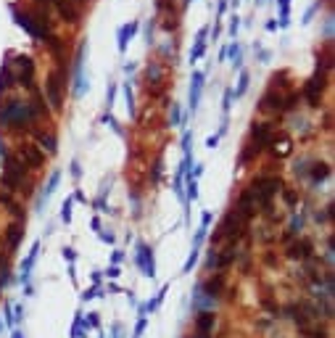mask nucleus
I'll list each match as a JSON object with an SVG mask.
<instances>
[{"label":"nucleus","instance_id":"nucleus-10","mask_svg":"<svg viewBox=\"0 0 335 338\" xmlns=\"http://www.w3.org/2000/svg\"><path fill=\"white\" fill-rule=\"evenodd\" d=\"M137 32V22H129V24H124L122 30H119V50H127V42L132 40V34Z\"/></svg>","mask_w":335,"mask_h":338},{"label":"nucleus","instance_id":"nucleus-12","mask_svg":"<svg viewBox=\"0 0 335 338\" xmlns=\"http://www.w3.org/2000/svg\"><path fill=\"white\" fill-rule=\"evenodd\" d=\"M211 328H214V314L211 312H201V317L195 320V330H198V336H206Z\"/></svg>","mask_w":335,"mask_h":338},{"label":"nucleus","instance_id":"nucleus-5","mask_svg":"<svg viewBox=\"0 0 335 338\" xmlns=\"http://www.w3.org/2000/svg\"><path fill=\"white\" fill-rule=\"evenodd\" d=\"M21 172H24V166H18L13 158H8V169H5V174H3V185L11 188V190H16L18 182H21Z\"/></svg>","mask_w":335,"mask_h":338},{"label":"nucleus","instance_id":"nucleus-29","mask_svg":"<svg viewBox=\"0 0 335 338\" xmlns=\"http://www.w3.org/2000/svg\"><path fill=\"white\" fill-rule=\"evenodd\" d=\"M238 26H240V22H238V16H232V24H230V32L235 34L238 32Z\"/></svg>","mask_w":335,"mask_h":338},{"label":"nucleus","instance_id":"nucleus-6","mask_svg":"<svg viewBox=\"0 0 335 338\" xmlns=\"http://www.w3.org/2000/svg\"><path fill=\"white\" fill-rule=\"evenodd\" d=\"M13 16H16V24H18V26H24V30H26V32H29L32 37H45V34H48V32H45V30H40V26H37V24H34V18H32L29 14L13 11Z\"/></svg>","mask_w":335,"mask_h":338},{"label":"nucleus","instance_id":"nucleus-23","mask_svg":"<svg viewBox=\"0 0 335 338\" xmlns=\"http://www.w3.org/2000/svg\"><path fill=\"white\" fill-rule=\"evenodd\" d=\"M58 177H61L58 172H55V174L50 177V182H48V188H45V201H48V198H50V196H53V190H55V185H58Z\"/></svg>","mask_w":335,"mask_h":338},{"label":"nucleus","instance_id":"nucleus-31","mask_svg":"<svg viewBox=\"0 0 335 338\" xmlns=\"http://www.w3.org/2000/svg\"><path fill=\"white\" fill-rule=\"evenodd\" d=\"M230 100H232V90H227V92H225V111L230 108Z\"/></svg>","mask_w":335,"mask_h":338},{"label":"nucleus","instance_id":"nucleus-15","mask_svg":"<svg viewBox=\"0 0 335 338\" xmlns=\"http://www.w3.org/2000/svg\"><path fill=\"white\" fill-rule=\"evenodd\" d=\"M137 262L143 264L145 275H153V256H151V251H148V246H140V256H137Z\"/></svg>","mask_w":335,"mask_h":338},{"label":"nucleus","instance_id":"nucleus-27","mask_svg":"<svg viewBox=\"0 0 335 338\" xmlns=\"http://www.w3.org/2000/svg\"><path fill=\"white\" fill-rule=\"evenodd\" d=\"M172 124H180V106L172 103Z\"/></svg>","mask_w":335,"mask_h":338},{"label":"nucleus","instance_id":"nucleus-3","mask_svg":"<svg viewBox=\"0 0 335 338\" xmlns=\"http://www.w3.org/2000/svg\"><path fill=\"white\" fill-rule=\"evenodd\" d=\"M322 88H325V72L322 69H317V74L306 82V88H304V92H306V100H309V106H320V96H322Z\"/></svg>","mask_w":335,"mask_h":338},{"label":"nucleus","instance_id":"nucleus-11","mask_svg":"<svg viewBox=\"0 0 335 338\" xmlns=\"http://www.w3.org/2000/svg\"><path fill=\"white\" fill-rule=\"evenodd\" d=\"M55 6H58V11H61V16L63 18H66V22H77V18H79V14H77V8H74L71 3H69V0H55Z\"/></svg>","mask_w":335,"mask_h":338},{"label":"nucleus","instance_id":"nucleus-24","mask_svg":"<svg viewBox=\"0 0 335 338\" xmlns=\"http://www.w3.org/2000/svg\"><path fill=\"white\" fill-rule=\"evenodd\" d=\"M230 56H232V66H240V45L238 42L230 48Z\"/></svg>","mask_w":335,"mask_h":338},{"label":"nucleus","instance_id":"nucleus-1","mask_svg":"<svg viewBox=\"0 0 335 338\" xmlns=\"http://www.w3.org/2000/svg\"><path fill=\"white\" fill-rule=\"evenodd\" d=\"M32 116H34V108L21 100H8L0 108V124H8V127H24Z\"/></svg>","mask_w":335,"mask_h":338},{"label":"nucleus","instance_id":"nucleus-9","mask_svg":"<svg viewBox=\"0 0 335 338\" xmlns=\"http://www.w3.org/2000/svg\"><path fill=\"white\" fill-rule=\"evenodd\" d=\"M201 90H203V72H195V74H193V84H190V108H193V111L198 108Z\"/></svg>","mask_w":335,"mask_h":338},{"label":"nucleus","instance_id":"nucleus-26","mask_svg":"<svg viewBox=\"0 0 335 338\" xmlns=\"http://www.w3.org/2000/svg\"><path fill=\"white\" fill-rule=\"evenodd\" d=\"M288 6H291V0H280V14H283L280 24H283V26L288 24Z\"/></svg>","mask_w":335,"mask_h":338},{"label":"nucleus","instance_id":"nucleus-20","mask_svg":"<svg viewBox=\"0 0 335 338\" xmlns=\"http://www.w3.org/2000/svg\"><path fill=\"white\" fill-rule=\"evenodd\" d=\"M37 140L42 143V148L48 146V151H50V154L55 151V138H53V135H42V132H37Z\"/></svg>","mask_w":335,"mask_h":338},{"label":"nucleus","instance_id":"nucleus-8","mask_svg":"<svg viewBox=\"0 0 335 338\" xmlns=\"http://www.w3.org/2000/svg\"><path fill=\"white\" fill-rule=\"evenodd\" d=\"M61 84H66V82H58V74H50V80H48V98L53 103V108H61Z\"/></svg>","mask_w":335,"mask_h":338},{"label":"nucleus","instance_id":"nucleus-17","mask_svg":"<svg viewBox=\"0 0 335 338\" xmlns=\"http://www.w3.org/2000/svg\"><path fill=\"white\" fill-rule=\"evenodd\" d=\"M330 174V166L328 164H314V169H312V177H314V180H325V177H328Z\"/></svg>","mask_w":335,"mask_h":338},{"label":"nucleus","instance_id":"nucleus-4","mask_svg":"<svg viewBox=\"0 0 335 338\" xmlns=\"http://www.w3.org/2000/svg\"><path fill=\"white\" fill-rule=\"evenodd\" d=\"M16 66H18V82L32 88V72H34V64L29 56H18L16 58Z\"/></svg>","mask_w":335,"mask_h":338},{"label":"nucleus","instance_id":"nucleus-22","mask_svg":"<svg viewBox=\"0 0 335 338\" xmlns=\"http://www.w3.org/2000/svg\"><path fill=\"white\" fill-rule=\"evenodd\" d=\"M124 96H127V111L135 114V96H132V88H129V84L124 88Z\"/></svg>","mask_w":335,"mask_h":338},{"label":"nucleus","instance_id":"nucleus-30","mask_svg":"<svg viewBox=\"0 0 335 338\" xmlns=\"http://www.w3.org/2000/svg\"><path fill=\"white\" fill-rule=\"evenodd\" d=\"M106 103H108V108L114 106V88H108V96H106Z\"/></svg>","mask_w":335,"mask_h":338},{"label":"nucleus","instance_id":"nucleus-28","mask_svg":"<svg viewBox=\"0 0 335 338\" xmlns=\"http://www.w3.org/2000/svg\"><path fill=\"white\" fill-rule=\"evenodd\" d=\"M61 217H63V222H69V220H71V201L63 204V214H61Z\"/></svg>","mask_w":335,"mask_h":338},{"label":"nucleus","instance_id":"nucleus-25","mask_svg":"<svg viewBox=\"0 0 335 338\" xmlns=\"http://www.w3.org/2000/svg\"><path fill=\"white\" fill-rule=\"evenodd\" d=\"M246 88H248V74L243 72V74H240V84H238L235 96H243V92H246Z\"/></svg>","mask_w":335,"mask_h":338},{"label":"nucleus","instance_id":"nucleus-13","mask_svg":"<svg viewBox=\"0 0 335 338\" xmlns=\"http://www.w3.org/2000/svg\"><path fill=\"white\" fill-rule=\"evenodd\" d=\"M291 256H293V259H306V256H312V243H309V240L293 243V246H291Z\"/></svg>","mask_w":335,"mask_h":338},{"label":"nucleus","instance_id":"nucleus-18","mask_svg":"<svg viewBox=\"0 0 335 338\" xmlns=\"http://www.w3.org/2000/svg\"><path fill=\"white\" fill-rule=\"evenodd\" d=\"M222 283H225V278H222V275H217V280H209V283H206L209 296H217L219 290H222Z\"/></svg>","mask_w":335,"mask_h":338},{"label":"nucleus","instance_id":"nucleus-14","mask_svg":"<svg viewBox=\"0 0 335 338\" xmlns=\"http://www.w3.org/2000/svg\"><path fill=\"white\" fill-rule=\"evenodd\" d=\"M21 154H24V158H26V162H29L32 166H40V164H42V154L37 151L34 146H24Z\"/></svg>","mask_w":335,"mask_h":338},{"label":"nucleus","instance_id":"nucleus-2","mask_svg":"<svg viewBox=\"0 0 335 338\" xmlns=\"http://www.w3.org/2000/svg\"><path fill=\"white\" fill-rule=\"evenodd\" d=\"M283 188L280 177H259V180L254 182V188H251V196H254V201H259L262 206H269V198Z\"/></svg>","mask_w":335,"mask_h":338},{"label":"nucleus","instance_id":"nucleus-19","mask_svg":"<svg viewBox=\"0 0 335 338\" xmlns=\"http://www.w3.org/2000/svg\"><path fill=\"white\" fill-rule=\"evenodd\" d=\"M18 238H21V228H18V224H11V228H8V246H16Z\"/></svg>","mask_w":335,"mask_h":338},{"label":"nucleus","instance_id":"nucleus-21","mask_svg":"<svg viewBox=\"0 0 335 338\" xmlns=\"http://www.w3.org/2000/svg\"><path fill=\"white\" fill-rule=\"evenodd\" d=\"M159 82L161 80V66H159V64H151V66H148V82Z\"/></svg>","mask_w":335,"mask_h":338},{"label":"nucleus","instance_id":"nucleus-16","mask_svg":"<svg viewBox=\"0 0 335 338\" xmlns=\"http://www.w3.org/2000/svg\"><path fill=\"white\" fill-rule=\"evenodd\" d=\"M206 26H203V30L198 32V42H195V48H193V53H190V61H195V58H201L203 56V48H206V40H203V37H206Z\"/></svg>","mask_w":335,"mask_h":338},{"label":"nucleus","instance_id":"nucleus-7","mask_svg":"<svg viewBox=\"0 0 335 338\" xmlns=\"http://www.w3.org/2000/svg\"><path fill=\"white\" fill-rule=\"evenodd\" d=\"M251 135H254V140H256V148L262 151L269 140H272V130H269V124H254L251 127Z\"/></svg>","mask_w":335,"mask_h":338}]
</instances>
